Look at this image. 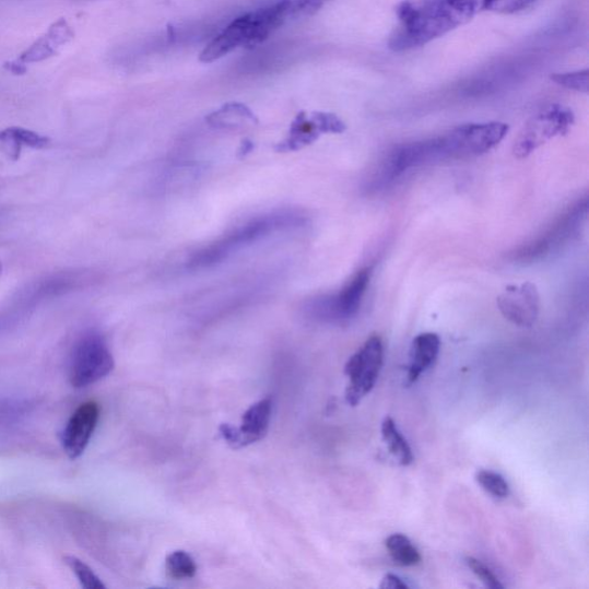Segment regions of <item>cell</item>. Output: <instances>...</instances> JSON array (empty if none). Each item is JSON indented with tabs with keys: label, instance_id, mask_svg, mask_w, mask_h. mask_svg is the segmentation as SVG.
<instances>
[{
	"label": "cell",
	"instance_id": "cell-3",
	"mask_svg": "<svg viewBox=\"0 0 589 589\" xmlns=\"http://www.w3.org/2000/svg\"><path fill=\"white\" fill-rule=\"evenodd\" d=\"M307 220L297 211H278L238 227L216 243L196 252L189 260L190 269H205L222 263L233 252L250 246L273 233L301 227Z\"/></svg>",
	"mask_w": 589,
	"mask_h": 589
},
{
	"label": "cell",
	"instance_id": "cell-12",
	"mask_svg": "<svg viewBox=\"0 0 589 589\" xmlns=\"http://www.w3.org/2000/svg\"><path fill=\"white\" fill-rule=\"evenodd\" d=\"M497 307L502 315L519 327H532L539 316L540 296L531 282L509 286L497 297Z\"/></svg>",
	"mask_w": 589,
	"mask_h": 589
},
{
	"label": "cell",
	"instance_id": "cell-23",
	"mask_svg": "<svg viewBox=\"0 0 589 589\" xmlns=\"http://www.w3.org/2000/svg\"><path fill=\"white\" fill-rule=\"evenodd\" d=\"M538 0H482V8L487 11L514 14L523 10H528Z\"/></svg>",
	"mask_w": 589,
	"mask_h": 589
},
{
	"label": "cell",
	"instance_id": "cell-25",
	"mask_svg": "<svg viewBox=\"0 0 589 589\" xmlns=\"http://www.w3.org/2000/svg\"><path fill=\"white\" fill-rule=\"evenodd\" d=\"M467 564L472 570V573L487 587L493 589L504 588V586H502L496 576L491 572L490 567L485 565L482 561H479L474 557H468Z\"/></svg>",
	"mask_w": 589,
	"mask_h": 589
},
{
	"label": "cell",
	"instance_id": "cell-26",
	"mask_svg": "<svg viewBox=\"0 0 589 589\" xmlns=\"http://www.w3.org/2000/svg\"><path fill=\"white\" fill-rule=\"evenodd\" d=\"M384 589H408L410 586L399 576L388 574L380 585Z\"/></svg>",
	"mask_w": 589,
	"mask_h": 589
},
{
	"label": "cell",
	"instance_id": "cell-11",
	"mask_svg": "<svg viewBox=\"0 0 589 589\" xmlns=\"http://www.w3.org/2000/svg\"><path fill=\"white\" fill-rule=\"evenodd\" d=\"M271 417L272 400L268 398L256 402L245 412L242 426L223 424L220 433L231 448L242 449L266 438Z\"/></svg>",
	"mask_w": 589,
	"mask_h": 589
},
{
	"label": "cell",
	"instance_id": "cell-1",
	"mask_svg": "<svg viewBox=\"0 0 589 589\" xmlns=\"http://www.w3.org/2000/svg\"><path fill=\"white\" fill-rule=\"evenodd\" d=\"M480 7L479 0H421L398 8L399 27L389 39L396 52L428 45L469 23Z\"/></svg>",
	"mask_w": 589,
	"mask_h": 589
},
{
	"label": "cell",
	"instance_id": "cell-22",
	"mask_svg": "<svg viewBox=\"0 0 589 589\" xmlns=\"http://www.w3.org/2000/svg\"><path fill=\"white\" fill-rule=\"evenodd\" d=\"M67 564L71 567L81 585L86 589H104L105 585L95 575L89 565L74 556H68L64 558Z\"/></svg>",
	"mask_w": 589,
	"mask_h": 589
},
{
	"label": "cell",
	"instance_id": "cell-6",
	"mask_svg": "<svg viewBox=\"0 0 589 589\" xmlns=\"http://www.w3.org/2000/svg\"><path fill=\"white\" fill-rule=\"evenodd\" d=\"M384 365V343L380 337H370L344 366L349 378L345 400L356 407L374 389Z\"/></svg>",
	"mask_w": 589,
	"mask_h": 589
},
{
	"label": "cell",
	"instance_id": "cell-4",
	"mask_svg": "<svg viewBox=\"0 0 589 589\" xmlns=\"http://www.w3.org/2000/svg\"><path fill=\"white\" fill-rule=\"evenodd\" d=\"M508 132L507 123L496 121L456 127L448 133L435 138L440 163L466 161L485 155L499 144Z\"/></svg>",
	"mask_w": 589,
	"mask_h": 589
},
{
	"label": "cell",
	"instance_id": "cell-13",
	"mask_svg": "<svg viewBox=\"0 0 589 589\" xmlns=\"http://www.w3.org/2000/svg\"><path fill=\"white\" fill-rule=\"evenodd\" d=\"M101 416L97 402L82 403L72 414L61 435V445L64 453L71 460H76L89 447Z\"/></svg>",
	"mask_w": 589,
	"mask_h": 589
},
{
	"label": "cell",
	"instance_id": "cell-8",
	"mask_svg": "<svg viewBox=\"0 0 589 589\" xmlns=\"http://www.w3.org/2000/svg\"><path fill=\"white\" fill-rule=\"evenodd\" d=\"M370 274L373 269H363L338 294L313 299L309 303V313L320 320L330 322L353 319L362 307Z\"/></svg>",
	"mask_w": 589,
	"mask_h": 589
},
{
	"label": "cell",
	"instance_id": "cell-10",
	"mask_svg": "<svg viewBox=\"0 0 589 589\" xmlns=\"http://www.w3.org/2000/svg\"><path fill=\"white\" fill-rule=\"evenodd\" d=\"M345 129V123L333 114L301 113L293 121L287 139L280 142L275 150L297 151L315 143L322 134H341Z\"/></svg>",
	"mask_w": 589,
	"mask_h": 589
},
{
	"label": "cell",
	"instance_id": "cell-2",
	"mask_svg": "<svg viewBox=\"0 0 589 589\" xmlns=\"http://www.w3.org/2000/svg\"><path fill=\"white\" fill-rule=\"evenodd\" d=\"M291 17V0H278L272 5L238 16L209 43L200 60L211 63L238 48L257 47L280 27L290 23Z\"/></svg>",
	"mask_w": 589,
	"mask_h": 589
},
{
	"label": "cell",
	"instance_id": "cell-24",
	"mask_svg": "<svg viewBox=\"0 0 589 589\" xmlns=\"http://www.w3.org/2000/svg\"><path fill=\"white\" fill-rule=\"evenodd\" d=\"M552 81L556 84L564 86L565 90L575 91L578 93H588L589 89V72L588 70L574 72V73H563L554 74L551 76Z\"/></svg>",
	"mask_w": 589,
	"mask_h": 589
},
{
	"label": "cell",
	"instance_id": "cell-14",
	"mask_svg": "<svg viewBox=\"0 0 589 589\" xmlns=\"http://www.w3.org/2000/svg\"><path fill=\"white\" fill-rule=\"evenodd\" d=\"M74 38V32L68 21L59 19L45 36L38 38L24 54L16 59L21 63H32L46 60L57 54V49Z\"/></svg>",
	"mask_w": 589,
	"mask_h": 589
},
{
	"label": "cell",
	"instance_id": "cell-5",
	"mask_svg": "<svg viewBox=\"0 0 589 589\" xmlns=\"http://www.w3.org/2000/svg\"><path fill=\"white\" fill-rule=\"evenodd\" d=\"M115 358L98 333L83 335L74 345L70 362V381L75 388L96 384L113 373Z\"/></svg>",
	"mask_w": 589,
	"mask_h": 589
},
{
	"label": "cell",
	"instance_id": "cell-19",
	"mask_svg": "<svg viewBox=\"0 0 589 589\" xmlns=\"http://www.w3.org/2000/svg\"><path fill=\"white\" fill-rule=\"evenodd\" d=\"M386 549L398 565L414 566L421 563L422 555L411 540L401 533L392 534L386 540Z\"/></svg>",
	"mask_w": 589,
	"mask_h": 589
},
{
	"label": "cell",
	"instance_id": "cell-20",
	"mask_svg": "<svg viewBox=\"0 0 589 589\" xmlns=\"http://www.w3.org/2000/svg\"><path fill=\"white\" fill-rule=\"evenodd\" d=\"M165 569L172 579H191L198 574V564H196L192 556L187 552L177 551L167 555Z\"/></svg>",
	"mask_w": 589,
	"mask_h": 589
},
{
	"label": "cell",
	"instance_id": "cell-18",
	"mask_svg": "<svg viewBox=\"0 0 589 589\" xmlns=\"http://www.w3.org/2000/svg\"><path fill=\"white\" fill-rule=\"evenodd\" d=\"M382 439L386 443L389 452L398 458L402 467H409L413 463L414 457L407 439L398 428L394 420L386 417L381 426Z\"/></svg>",
	"mask_w": 589,
	"mask_h": 589
},
{
	"label": "cell",
	"instance_id": "cell-9",
	"mask_svg": "<svg viewBox=\"0 0 589 589\" xmlns=\"http://www.w3.org/2000/svg\"><path fill=\"white\" fill-rule=\"evenodd\" d=\"M588 201L584 200L565 212L559 220L534 243L520 248L515 255L519 261H533L551 255L577 233L586 220Z\"/></svg>",
	"mask_w": 589,
	"mask_h": 589
},
{
	"label": "cell",
	"instance_id": "cell-27",
	"mask_svg": "<svg viewBox=\"0 0 589 589\" xmlns=\"http://www.w3.org/2000/svg\"><path fill=\"white\" fill-rule=\"evenodd\" d=\"M5 69L16 75H23L27 72L26 64L21 63L17 60L7 63Z\"/></svg>",
	"mask_w": 589,
	"mask_h": 589
},
{
	"label": "cell",
	"instance_id": "cell-7",
	"mask_svg": "<svg viewBox=\"0 0 589 589\" xmlns=\"http://www.w3.org/2000/svg\"><path fill=\"white\" fill-rule=\"evenodd\" d=\"M575 116L570 108L559 104L545 107L522 128L514 145L517 158L529 157L544 143L570 132Z\"/></svg>",
	"mask_w": 589,
	"mask_h": 589
},
{
	"label": "cell",
	"instance_id": "cell-15",
	"mask_svg": "<svg viewBox=\"0 0 589 589\" xmlns=\"http://www.w3.org/2000/svg\"><path fill=\"white\" fill-rule=\"evenodd\" d=\"M441 341L438 334L423 333L413 340L408 367V385L416 382L438 357Z\"/></svg>",
	"mask_w": 589,
	"mask_h": 589
},
{
	"label": "cell",
	"instance_id": "cell-17",
	"mask_svg": "<svg viewBox=\"0 0 589 589\" xmlns=\"http://www.w3.org/2000/svg\"><path fill=\"white\" fill-rule=\"evenodd\" d=\"M207 121L215 128H234L247 122L257 123L258 119L247 105L228 103L211 114Z\"/></svg>",
	"mask_w": 589,
	"mask_h": 589
},
{
	"label": "cell",
	"instance_id": "cell-21",
	"mask_svg": "<svg viewBox=\"0 0 589 589\" xmlns=\"http://www.w3.org/2000/svg\"><path fill=\"white\" fill-rule=\"evenodd\" d=\"M475 479L478 484L494 497L505 498L510 494V487L506 479L496 472L488 470L478 471Z\"/></svg>",
	"mask_w": 589,
	"mask_h": 589
},
{
	"label": "cell",
	"instance_id": "cell-28",
	"mask_svg": "<svg viewBox=\"0 0 589 589\" xmlns=\"http://www.w3.org/2000/svg\"><path fill=\"white\" fill-rule=\"evenodd\" d=\"M252 149H254L252 142H250V141L247 140V141H245V142L243 143V146H242V149H239L238 152H239V154H242L243 156H246V155L249 154V152L252 151Z\"/></svg>",
	"mask_w": 589,
	"mask_h": 589
},
{
	"label": "cell",
	"instance_id": "cell-29",
	"mask_svg": "<svg viewBox=\"0 0 589 589\" xmlns=\"http://www.w3.org/2000/svg\"><path fill=\"white\" fill-rule=\"evenodd\" d=\"M2 272H3V264H2V261H0V275H2Z\"/></svg>",
	"mask_w": 589,
	"mask_h": 589
},
{
	"label": "cell",
	"instance_id": "cell-16",
	"mask_svg": "<svg viewBox=\"0 0 589 589\" xmlns=\"http://www.w3.org/2000/svg\"><path fill=\"white\" fill-rule=\"evenodd\" d=\"M50 144L51 140L48 137L21 127H10L0 132V150L13 162L20 160L24 146L42 150Z\"/></svg>",
	"mask_w": 589,
	"mask_h": 589
}]
</instances>
